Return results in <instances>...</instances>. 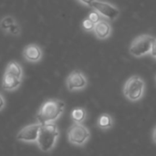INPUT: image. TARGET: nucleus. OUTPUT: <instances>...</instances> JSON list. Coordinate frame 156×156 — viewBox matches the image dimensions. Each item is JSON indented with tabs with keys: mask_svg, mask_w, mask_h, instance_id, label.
I'll use <instances>...</instances> for the list:
<instances>
[{
	"mask_svg": "<svg viewBox=\"0 0 156 156\" xmlns=\"http://www.w3.org/2000/svg\"><path fill=\"white\" fill-rule=\"evenodd\" d=\"M65 110V102L58 99H48L39 107L36 119L40 125L55 123L60 118Z\"/></svg>",
	"mask_w": 156,
	"mask_h": 156,
	"instance_id": "1",
	"label": "nucleus"
},
{
	"mask_svg": "<svg viewBox=\"0 0 156 156\" xmlns=\"http://www.w3.org/2000/svg\"><path fill=\"white\" fill-rule=\"evenodd\" d=\"M58 137L59 131L55 123L41 125L37 141V145L41 152L49 153L55 148Z\"/></svg>",
	"mask_w": 156,
	"mask_h": 156,
	"instance_id": "2",
	"label": "nucleus"
},
{
	"mask_svg": "<svg viewBox=\"0 0 156 156\" xmlns=\"http://www.w3.org/2000/svg\"><path fill=\"white\" fill-rule=\"evenodd\" d=\"M155 40L156 38L152 35H140L132 41L129 47V52L134 58H142L146 55H151Z\"/></svg>",
	"mask_w": 156,
	"mask_h": 156,
	"instance_id": "3",
	"label": "nucleus"
},
{
	"mask_svg": "<svg viewBox=\"0 0 156 156\" xmlns=\"http://www.w3.org/2000/svg\"><path fill=\"white\" fill-rule=\"evenodd\" d=\"M144 90L145 82L143 78L137 75L130 77L123 86V95L132 102L139 101L144 97Z\"/></svg>",
	"mask_w": 156,
	"mask_h": 156,
	"instance_id": "4",
	"label": "nucleus"
},
{
	"mask_svg": "<svg viewBox=\"0 0 156 156\" xmlns=\"http://www.w3.org/2000/svg\"><path fill=\"white\" fill-rule=\"evenodd\" d=\"M90 132L83 123H73L67 133L68 141L75 146H84L90 138Z\"/></svg>",
	"mask_w": 156,
	"mask_h": 156,
	"instance_id": "5",
	"label": "nucleus"
},
{
	"mask_svg": "<svg viewBox=\"0 0 156 156\" xmlns=\"http://www.w3.org/2000/svg\"><path fill=\"white\" fill-rule=\"evenodd\" d=\"M90 7L98 13L101 18L113 21L120 16V9L113 4L101 1H90Z\"/></svg>",
	"mask_w": 156,
	"mask_h": 156,
	"instance_id": "6",
	"label": "nucleus"
},
{
	"mask_svg": "<svg viewBox=\"0 0 156 156\" xmlns=\"http://www.w3.org/2000/svg\"><path fill=\"white\" fill-rule=\"evenodd\" d=\"M88 85V80L81 70L71 71L66 79V86L69 91L84 90Z\"/></svg>",
	"mask_w": 156,
	"mask_h": 156,
	"instance_id": "7",
	"label": "nucleus"
},
{
	"mask_svg": "<svg viewBox=\"0 0 156 156\" xmlns=\"http://www.w3.org/2000/svg\"><path fill=\"white\" fill-rule=\"evenodd\" d=\"M40 127L41 125L37 122L28 124L19 130L16 138L18 142L26 144H37Z\"/></svg>",
	"mask_w": 156,
	"mask_h": 156,
	"instance_id": "8",
	"label": "nucleus"
},
{
	"mask_svg": "<svg viewBox=\"0 0 156 156\" xmlns=\"http://www.w3.org/2000/svg\"><path fill=\"white\" fill-rule=\"evenodd\" d=\"M22 55L26 61L30 63H37L43 58V51L37 44L31 43L24 48Z\"/></svg>",
	"mask_w": 156,
	"mask_h": 156,
	"instance_id": "9",
	"label": "nucleus"
},
{
	"mask_svg": "<svg viewBox=\"0 0 156 156\" xmlns=\"http://www.w3.org/2000/svg\"><path fill=\"white\" fill-rule=\"evenodd\" d=\"M92 32L94 33L95 37L98 39L103 40V39H107L111 37V35L112 33V28L110 22H108L106 19L101 18L97 23H95Z\"/></svg>",
	"mask_w": 156,
	"mask_h": 156,
	"instance_id": "10",
	"label": "nucleus"
},
{
	"mask_svg": "<svg viewBox=\"0 0 156 156\" xmlns=\"http://www.w3.org/2000/svg\"><path fill=\"white\" fill-rule=\"evenodd\" d=\"M4 74L9 75L11 77H14L17 80H22L24 72H23V69H22L21 65L16 60H12V61L8 62V64L6 65Z\"/></svg>",
	"mask_w": 156,
	"mask_h": 156,
	"instance_id": "11",
	"label": "nucleus"
},
{
	"mask_svg": "<svg viewBox=\"0 0 156 156\" xmlns=\"http://www.w3.org/2000/svg\"><path fill=\"white\" fill-rule=\"evenodd\" d=\"M22 84V80H17L9 75L4 74L2 78V88L5 91L16 90Z\"/></svg>",
	"mask_w": 156,
	"mask_h": 156,
	"instance_id": "12",
	"label": "nucleus"
},
{
	"mask_svg": "<svg viewBox=\"0 0 156 156\" xmlns=\"http://www.w3.org/2000/svg\"><path fill=\"white\" fill-rule=\"evenodd\" d=\"M114 124V121L112 115L108 114V113H102L99 116L98 120H97V126L103 131L109 130L111 128L113 127Z\"/></svg>",
	"mask_w": 156,
	"mask_h": 156,
	"instance_id": "13",
	"label": "nucleus"
},
{
	"mask_svg": "<svg viewBox=\"0 0 156 156\" xmlns=\"http://www.w3.org/2000/svg\"><path fill=\"white\" fill-rule=\"evenodd\" d=\"M70 117L73 121V123H83L87 118V111L82 107H76L72 110Z\"/></svg>",
	"mask_w": 156,
	"mask_h": 156,
	"instance_id": "14",
	"label": "nucleus"
},
{
	"mask_svg": "<svg viewBox=\"0 0 156 156\" xmlns=\"http://www.w3.org/2000/svg\"><path fill=\"white\" fill-rule=\"evenodd\" d=\"M16 22V18L12 16H6L3 17L0 21V29L6 33V31L9 29V27Z\"/></svg>",
	"mask_w": 156,
	"mask_h": 156,
	"instance_id": "15",
	"label": "nucleus"
},
{
	"mask_svg": "<svg viewBox=\"0 0 156 156\" xmlns=\"http://www.w3.org/2000/svg\"><path fill=\"white\" fill-rule=\"evenodd\" d=\"M20 33H21V27L19 26V24L17 22L13 24L9 27V29L6 31V34L12 35V36H19Z\"/></svg>",
	"mask_w": 156,
	"mask_h": 156,
	"instance_id": "16",
	"label": "nucleus"
},
{
	"mask_svg": "<svg viewBox=\"0 0 156 156\" xmlns=\"http://www.w3.org/2000/svg\"><path fill=\"white\" fill-rule=\"evenodd\" d=\"M94 23L91 22L89 18H85L82 21V27L86 30V31H93L94 28Z\"/></svg>",
	"mask_w": 156,
	"mask_h": 156,
	"instance_id": "17",
	"label": "nucleus"
},
{
	"mask_svg": "<svg viewBox=\"0 0 156 156\" xmlns=\"http://www.w3.org/2000/svg\"><path fill=\"white\" fill-rule=\"evenodd\" d=\"M91 22H93L94 24L95 23H97L99 20H101V16L98 14V13H96L95 11H91L90 14H89V17H88Z\"/></svg>",
	"mask_w": 156,
	"mask_h": 156,
	"instance_id": "18",
	"label": "nucleus"
},
{
	"mask_svg": "<svg viewBox=\"0 0 156 156\" xmlns=\"http://www.w3.org/2000/svg\"><path fill=\"white\" fill-rule=\"evenodd\" d=\"M5 107V97L2 95V93H0V112H2Z\"/></svg>",
	"mask_w": 156,
	"mask_h": 156,
	"instance_id": "19",
	"label": "nucleus"
},
{
	"mask_svg": "<svg viewBox=\"0 0 156 156\" xmlns=\"http://www.w3.org/2000/svg\"><path fill=\"white\" fill-rule=\"evenodd\" d=\"M151 56L156 59V40L154 43V46H153V49H152V53H151Z\"/></svg>",
	"mask_w": 156,
	"mask_h": 156,
	"instance_id": "20",
	"label": "nucleus"
},
{
	"mask_svg": "<svg viewBox=\"0 0 156 156\" xmlns=\"http://www.w3.org/2000/svg\"><path fill=\"white\" fill-rule=\"evenodd\" d=\"M152 139H153V142L156 144V125L154 126V128L153 129V133H152Z\"/></svg>",
	"mask_w": 156,
	"mask_h": 156,
	"instance_id": "21",
	"label": "nucleus"
},
{
	"mask_svg": "<svg viewBox=\"0 0 156 156\" xmlns=\"http://www.w3.org/2000/svg\"><path fill=\"white\" fill-rule=\"evenodd\" d=\"M155 80H156V75H155Z\"/></svg>",
	"mask_w": 156,
	"mask_h": 156,
	"instance_id": "22",
	"label": "nucleus"
}]
</instances>
